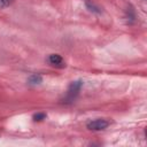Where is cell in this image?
<instances>
[{"mask_svg": "<svg viewBox=\"0 0 147 147\" xmlns=\"http://www.w3.org/2000/svg\"><path fill=\"white\" fill-rule=\"evenodd\" d=\"M42 82V76L40 74H32L29 78H28V84L31 86H36L39 85Z\"/></svg>", "mask_w": 147, "mask_h": 147, "instance_id": "5b68a950", "label": "cell"}, {"mask_svg": "<svg viewBox=\"0 0 147 147\" xmlns=\"http://www.w3.org/2000/svg\"><path fill=\"white\" fill-rule=\"evenodd\" d=\"M85 6H86V8L90 10V11H92V13H95V14H101V8L98 6V5H95L94 2H92V1H90V0H85Z\"/></svg>", "mask_w": 147, "mask_h": 147, "instance_id": "8992f818", "label": "cell"}, {"mask_svg": "<svg viewBox=\"0 0 147 147\" xmlns=\"http://www.w3.org/2000/svg\"><path fill=\"white\" fill-rule=\"evenodd\" d=\"M47 62L52 67H55V68H59V69H62V68L65 67V62H64L63 57L60 54H49L47 56Z\"/></svg>", "mask_w": 147, "mask_h": 147, "instance_id": "3957f363", "label": "cell"}, {"mask_svg": "<svg viewBox=\"0 0 147 147\" xmlns=\"http://www.w3.org/2000/svg\"><path fill=\"white\" fill-rule=\"evenodd\" d=\"M46 117H47V115H46L45 113H41V111H39V113H36V114H33V116H32V119H33L34 122H41V121L46 119Z\"/></svg>", "mask_w": 147, "mask_h": 147, "instance_id": "52a82bcc", "label": "cell"}, {"mask_svg": "<svg viewBox=\"0 0 147 147\" xmlns=\"http://www.w3.org/2000/svg\"><path fill=\"white\" fill-rule=\"evenodd\" d=\"M15 0H0V8H6L10 6Z\"/></svg>", "mask_w": 147, "mask_h": 147, "instance_id": "ba28073f", "label": "cell"}, {"mask_svg": "<svg viewBox=\"0 0 147 147\" xmlns=\"http://www.w3.org/2000/svg\"><path fill=\"white\" fill-rule=\"evenodd\" d=\"M136 11H134V8L132 6H129L125 10V20L127 22V24H133L136 22Z\"/></svg>", "mask_w": 147, "mask_h": 147, "instance_id": "277c9868", "label": "cell"}, {"mask_svg": "<svg viewBox=\"0 0 147 147\" xmlns=\"http://www.w3.org/2000/svg\"><path fill=\"white\" fill-rule=\"evenodd\" d=\"M82 86H83V80H75V82H72L69 85V87H68V91H67V94H65V96L63 99V102L64 103H72L77 99Z\"/></svg>", "mask_w": 147, "mask_h": 147, "instance_id": "6da1fadb", "label": "cell"}, {"mask_svg": "<svg viewBox=\"0 0 147 147\" xmlns=\"http://www.w3.org/2000/svg\"><path fill=\"white\" fill-rule=\"evenodd\" d=\"M110 125V122L105 119V118H96V119H91L90 122H87L86 127L90 131H103L106 130L108 126Z\"/></svg>", "mask_w": 147, "mask_h": 147, "instance_id": "7a4b0ae2", "label": "cell"}]
</instances>
